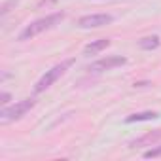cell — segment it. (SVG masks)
<instances>
[{
	"label": "cell",
	"instance_id": "ba28073f",
	"mask_svg": "<svg viewBox=\"0 0 161 161\" xmlns=\"http://www.w3.org/2000/svg\"><path fill=\"white\" fill-rule=\"evenodd\" d=\"M159 114L157 112H136V114H131L125 118V123H138V121H152V119H157Z\"/></svg>",
	"mask_w": 161,
	"mask_h": 161
},
{
	"label": "cell",
	"instance_id": "52a82bcc",
	"mask_svg": "<svg viewBox=\"0 0 161 161\" xmlns=\"http://www.w3.org/2000/svg\"><path fill=\"white\" fill-rule=\"evenodd\" d=\"M108 46H110V40H108V38L95 40V42H91V44H87V46L84 47V55H97V53H101L103 49H106Z\"/></svg>",
	"mask_w": 161,
	"mask_h": 161
},
{
	"label": "cell",
	"instance_id": "30bf717a",
	"mask_svg": "<svg viewBox=\"0 0 161 161\" xmlns=\"http://www.w3.org/2000/svg\"><path fill=\"white\" fill-rule=\"evenodd\" d=\"M144 157L146 159H152V157H161V146H155L148 152H144Z\"/></svg>",
	"mask_w": 161,
	"mask_h": 161
},
{
	"label": "cell",
	"instance_id": "9c48e42d",
	"mask_svg": "<svg viewBox=\"0 0 161 161\" xmlns=\"http://www.w3.org/2000/svg\"><path fill=\"white\" fill-rule=\"evenodd\" d=\"M161 46V38L159 36H146L138 42V47L144 49V51H152V49H157Z\"/></svg>",
	"mask_w": 161,
	"mask_h": 161
},
{
	"label": "cell",
	"instance_id": "6da1fadb",
	"mask_svg": "<svg viewBox=\"0 0 161 161\" xmlns=\"http://www.w3.org/2000/svg\"><path fill=\"white\" fill-rule=\"evenodd\" d=\"M63 19H64V14H63V12H57V14L46 15V17H42V19H36V21H32L31 25H27V27L21 31V34H19V40H21V42H25V40H31V38L38 36L40 32L53 29V27H55V25H59Z\"/></svg>",
	"mask_w": 161,
	"mask_h": 161
},
{
	"label": "cell",
	"instance_id": "8992f818",
	"mask_svg": "<svg viewBox=\"0 0 161 161\" xmlns=\"http://www.w3.org/2000/svg\"><path fill=\"white\" fill-rule=\"evenodd\" d=\"M161 140V129H155V131H148L146 135H142L140 138L133 140L129 146L131 148H138V146H153L155 142Z\"/></svg>",
	"mask_w": 161,
	"mask_h": 161
},
{
	"label": "cell",
	"instance_id": "277c9868",
	"mask_svg": "<svg viewBox=\"0 0 161 161\" xmlns=\"http://www.w3.org/2000/svg\"><path fill=\"white\" fill-rule=\"evenodd\" d=\"M114 17L110 14H91V15H84L78 19V27L80 29H99L104 27L108 23H112Z\"/></svg>",
	"mask_w": 161,
	"mask_h": 161
},
{
	"label": "cell",
	"instance_id": "7c38bea8",
	"mask_svg": "<svg viewBox=\"0 0 161 161\" xmlns=\"http://www.w3.org/2000/svg\"><path fill=\"white\" fill-rule=\"evenodd\" d=\"M53 2H57V0H40L38 8H42V6H46V4H53Z\"/></svg>",
	"mask_w": 161,
	"mask_h": 161
},
{
	"label": "cell",
	"instance_id": "8fae6325",
	"mask_svg": "<svg viewBox=\"0 0 161 161\" xmlns=\"http://www.w3.org/2000/svg\"><path fill=\"white\" fill-rule=\"evenodd\" d=\"M10 99H12V95H10V93H2V95H0V103H2V104H8V103H10Z\"/></svg>",
	"mask_w": 161,
	"mask_h": 161
},
{
	"label": "cell",
	"instance_id": "5b68a950",
	"mask_svg": "<svg viewBox=\"0 0 161 161\" xmlns=\"http://www.w3.org/2000/svg\"><path fill=\"white\" fill-rule=\"evenodd\" d=\"M127 64V59L121 57V55H114V57H104V59H99L95 63L89 64V72H104V70H112L116 66H123Z\"/></svg>",
	"mask_w": 161,
	"mask_h": 161
},
{
	"label": "cell",
	"instance_id": "3957f363",
	"mask_svg": "<svg viewBox=\"0 0 161 161\" xmlns=\"http://www.w3.org/2000/svg\"><path fill=\"white\" fill-rule=\"evenodd\" d=\"M36 101L34 99H25V101H19L12 106H4L0 110V119L2 121H14V119H21L31 108H34Z\"/></svg>",
	"mask_w": 161,
	"mask_h": 161
},
{
	"label": "cell",
	"instance_id": "7a4b0ae2",
	"mask_svg": "<svg viewBox=\"0 0 161 161\" xmlns=\"http://www.w3.org/2000/svg\"><path fill=\"white\" fill-rule=\"evenodd\" d=\"M74 64V59H66V61H63V63H59V64H55L53 68H49L38 82H36V86H34V93H44L47 87H51L57 80L70 68Z\"/></svg>",
	"mask_w": 161,
	"mask_h": 161
}]
</instances>
